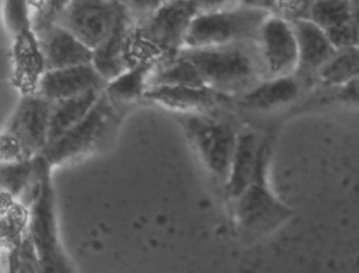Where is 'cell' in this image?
Listing matches in <instances>:
<instances>
[{
    "instance_id": "obj_2",
    "label": "cell",
    "mask_w": 359,
    "mask_h": 273,
    "mask_svg": "<svg viewBox=\"0 0 359 273\" xmlns=\"http://www.w3.org/2000/svg\"><path fill=\"white\" fill-rule=\"evenodd\" d=\"M199 71L203 84L230 101L264 78L255 41L181 49Z\"/></svg>"
},
{
    "instance_id": "obj_5",
    "label": "cell",
    "mask_w": 359,
    "mask_h": 273,
    "mask_svg": "<svg viewBox=\"0 0 359 273\" xmlns=\"http://www.w3.org/2000/svg\"><path fill=\"white\" fill-rule=\"evenodd\" d=\"M210 178L223 190L229 176L238 127L212 112L174 113Z\"/></svg>"
},
{
    "instance_id": "obj_16",
    "label": "cell",
    "mask_w": 359,
    "mask_h": 273,
    "mask_svg": "<svg viewBox=\"0 0 359 273\" xmlns=\"http://www.w3.org/2000/svg\"><path fill=\"white\" fill-rule=\"evenodd\" d=\"M36 36L46 70L91 63L93 50L57 24L43 29Z\"/></svg>"
},
{
    "instance_id": "obj_15",
    "label": "cell",
    "mask_w": 359,
    "mask_h": 273,
    "mask_svg": "<svg viewBox=\"0 0 359 273\" xmlns=\"http://www.w3.org/2000/svg\"><path fill=\"white\" fill-rule=\"evenodd\" d=\"M46 71L45 59L36 34L32 29L13 36L11 46V83L21 95L38 91Z\"/></svg>"
},
{
    "instance_id": "obj_13",
    "label": "cell",
    "mask_w": 359,
    "mask_h": 273,
    "mask_svg": "<svg viewBox=\"0 0 359 273\" xmlns=\"http://www.w3.org/2000/svg\"><path fill=\"white\" fill-rule=\"evenodd\" d=\"M143 101L153 102L174 113L213 112L230 99L205 85H154L144 92Z\"/></svg>"
},
{
    "instance_id": "obj_23",
    "label": "cell",
    "mask_w": 359,
    "mask_h": 273,
    "mask_svg": "<svg viewBox=\"0 0 359 273\" xmlns=\"http://www.w3.org/2000/svg\"><path fill=\"white\" fill-rule=\"evenodd\" d=\"M35 158L0 162V192L15 199L28 193L35 179Z\"/></svg>"
},
{
    "instance_id": "obj_19",
    "label": "cell",
    "mask_w": 359,
    "mask_h": 273,
    "mask_svg": "<svg viewBox=\"0 0 359 273\" xmlns=\"http://www.w3.org/2000/svg\"><path fill=\"white\" fill-rule=\"evenodd\" d=\"M153 64L154 63H139L125 69L107 83L104 92L114 102L133 108L144 98Z\"/></svg>"
},
{
    "instance_id": "obj_3",
    "label": "cell",
    "mask_w": 359,
    "mask_h": 273,
    "mask_svg": "<svg viewBox=\"0 0 359 273\" xmlns=\"http://www.w3.org/2000/svg\"><path fill=\"white\" fill-rule=\"evenodd\" d=\"M50 169L42 155L35 158V179L27 203V235L32 245L36 273H74L57 234Z\"/></svg>"
},
{
    "instance_id": "obj_17",
    "label": "cell",
    "mask_w": 359,
    "mask_h": 273,
    "mask_svg": "<svg viewBox=\"0 0 359 273\" xmlns=\"http://www.w3.org/2000/svg\"><path fill=\"white\" fill-rule=\"evenodd\" d=\"M132 25L133 22L119 3V11L112 29L101 43L93 49L91 64L107 83L128 69L125 62V45Z\"/></svg>"
},
{
    "instance_id": "obj_1",
    "label": "cell",
    "mask_w": 359,
    "mask_h": 273,
    "mask_svg": "<svg viewBox=\"0 0 359 273\" xmlns=\"http://www.w3.org/2000/svg\"><path fill=\"white\" fill-rule=\"evenodd\" d=\"M272 155V134L261 136L258 162L247 188L230 202V213L236 228L245 238H262L282 227L293 210L271 189L268 181Z\"/></svg>"
},
{
    "instance_id": "obj_18",
    "label": "cell",
    "mask_w": 359,
    "mask_h": 273,
    "mask_svg": "<svg viewBox=\"0 0 359 273\" xmlns=\"http://www.w3.org/2000/svg\"><path fill=\"white\" fill-rule=\"evenodd\" d=\"M261 136L252 129H240L230 162L229 176L223 188L227 203L233 202L250 183L259 154Z\"/></svg>"
},
{
    "instance_id": "obj_6",
    "label": "cell",
    "mask_w": 359,
    "mask_h": 273,
    "mask_svg": "<svg viewBox=\"0 0 359 273\" xmlns=\"http://www.w3.org/2000/svg\"><path fill=\"white\" fill-rule=\"evenodd\" d=\"M268 15L271 14L238 4L213 11H199L189 24L182 49L252 42Z\"/></svg>"
},
{
    "instance_id": "obj_32",
    "label": "cell",
    "mask_w": 359,
    "mask_h": 273,
    "mask_svg": "<svg viewBox=\"0 0 359 273\" xmlns=\"http://www.w3.org/2000/svg\"><path fill=\"white\" fill-rule=\"evenodd\" d=\"M165 1H170V0H165Z\"/></svg>"
},
{
    "instance_id": "obj_25",
    "label": "cell",
    "mask_w": 359,
    "mask_h": 273,
    "mask_svg": "<svg viewBox=\"0 0 359 273\" xmlns=\"http://www.w3.org/2000/svg\"><path fill=\"white\" fill-rule=\"evenodd\" d=\"M70 0H28L31 28L35 34L56 24Z\"/></svg>"
},
{
    "instance_id": "obj_24",
    "label": "cell",
    "mask_w": 359,
    "mask_h": 273,
    "mask_svg": "<svg viewBox=\"0 0 359 273\" xmlns=\"http://www.w3.org/2000/svg\"><path fill=\"white\" fill-rule=\"evenodd\" d=\"M314 90L317 91H313L314 95L310 99L300 102L303 104V109H310L313 106L323 108L331 105L359 106V76L341 87H317Z\"/></svg>"
},
{
    "instance_id": "obj_29",
    "label": "cell",
    "mask_w": 359,
    "mask_h": 273,
    "mask_svg": "<svg viewBox=\"0 0 359 273\" xmlns=\"http://www.w3.org/2000/svg\"><path fill=\"white\" fill-rule=\"evenodd\" d=\"M237 4L266 14H276V0H237Z\"/></svg>"
},
{
    "instance_id": "obj_12",
    "label": "cell",
    "mask_w": 359,
    "mask_h": 273,
    "mask_svg": "<svg viewBox=\"0 0 359 273\" xmlns=\"http://www.w3.org/2000/svg\"><path fill=\"white\" fill-rule=\"evenodd\" d=\"M297 43V69L294 74L309 90L317 88V71L330 59L335 48L324 31L311 20L292 22Z\"/></svg>"
},
{
    "instance_id": "obj_11",
    "label": "cell",
    "mask_w": 359,
    "mask_h": 273,
    "mask_svg": "<svg viewBox=\"0 0 359 273\" xmlns=\"http://www.w3.org/2000/svg\"><path fill=\"white\" fill-rule=\"evenodd\" d=\"M310 20L324 31L335 49L359 46L355 0H314Z\"/></svg>"
},
{
    "instance_id": "obj_21",
    "label": "cell",
    "mask_w": 359,
    "mask_h": 273,
    "mask_svg": "<svg viewBox=\"0 0 359 273\" xmlns=\"http://www.w3.org/2000/svg\"><path fill=\"white\" fill-rule=\"evenodd\" d=\"M154 85H205L195 64L181 53L161 59L153 64L149 87ZM206 87V85H205Z\"/></svg>"
},
{
    "instance_id": "obj_26",
    "label": "cell",
    "mask_w": 359,
    "mask_h": 273,
    "mask_svg": "<svg viewBox=\"0 0 359 273\" xmlns=\"http://www.w3.org/2000/svg\"><path fill=\"white\" fill-rule=\"evenodd\" d=\"M4 22L11 36L32 29L28 13V0H6Z\"/></svg>"
},
{
    "instance_id": "obj_7",
    "label": "cell",
    "mask_w": 359,
    "mask_h": 273,
    "mask_svg": "<svg viewBox=\"0 0 359 273\" xmlns=\"http://www.w3.org/2000/svg\"><path fill=\"white\" fill-rule=\"evenodd\" d=\"M50 101L38 92L21 95L3 130L17 141L27 158L42 154L49 136Z\"/></svg>"
},
{
    "instance_id": "obj_4",
    "label": "cell",
    "mask_w": 359,
    "mask_h": 273,
    "mask_svg": "<svg viewBox=\"0 0 359 273\" xmlns=\"http://www.w3.org/2000/svg\"><path fill=\"white\" fill-rule=\"evenodd\" d=\"M130 109V106L114 102L102 91L83 119L48 143L41 155L53 168L107 146L116 136Z\"/></svg>"
},
{
    "instance_id": "obj_8",
    "label": "cell",
    "mask_w": 359,
    "mask_h": 273,
    "mask_svg": "<svg viewBox=\"0 0 359 273\" xmlns=\"http://www.w3.org/2000/svg\"><path fill=\"white\" fill-rule=\"evenodd\" d=\"M255 45L264 78L289 76L296 71V36L292 24L285 18L268 15L258 31Z\"/></svg>"
},
{
    "instance_id": "obj_28",
    "label": "cell",
    "mask_w": 359,
    "mask_h": 273,
    "mask_svg": "<svg viewBox=\"0 0 359 273\" xmlns=\"http://www.w3.org/2000/svg\"><path fill=\"white\" fill-rule=\"evenodd\" d=\"M126 14L129 15L130 21L136 25L147 20L151 14H154L165 0H118Z\"/></svg>"
},
{
    "instance_id": "obj_30",
    "label": "cell",
    "mask_w": 359,
    "mask_h": 273,
    "mask_svg": "<svg viewBox=\"0 0 359 273\" xmlns=\"http://www.w3.org/2000/svg\"><path fill=\"white\" fill-rule=\"evenodd\" d=\"M199 11H213L237 4V0H195Z\"/></svg>"
},
{
    "instance_id": "obj_14",
    "label": "cell",
    "mask_w": 359,
    "mask_h": 273,
    "mask_svg": "<svg viewBox=\"0 0 359 273\" xmlns=\"http://www.w3.org/2000/svg\"><path fill=\"white\" fill-rule=\"evenodd\" d=\"M107 81L91 63L46 70L41 78L38 94L53 102L90 91H104Z\"/></svg>"
},
{
    "instance_id": "obj_20",
    "label": "cell",
    "mask_w": 359,
    "mask_h": 273,
    "mask_svg": "<svg viewBox=\"0 0 359 273\" xmlns=\"http://www.w3.org/2000/svg\"><path fill=\"white\" fill-rule=\"evenodd\" d=\"M102 91H90L81 95L57 99L50 102L49 136L48 143L57 139L72 126H74L91 109Z\"/></svg>"
},
{
    "instance_id": "obj_22",
    "label": "cell",
    "mask_w": 359,
    "mask_h": 273,
    "mask_svg": "<svg viewBox=\"0 0 359 273\" xmlns=\"http://www.w3.org/2000/svg\"><path fill=\"white\" fill-rule=\"evenodd\" d=\"M359 76V46L335 49L317 71V87H341Z\"/></svg>"
},
{
    "instance_id": "obj_10",
    "label": "cell",
    "mask_w": 359,
    "mask_h": 273,
    "mask_svg": "<svg viewBox=\"0 0 359 273\" xmlns=\"http://www.w3.org/2000/svg\"><path fill=\"white\" fill-rule=\"evenodd\" d=\"M309 91L307 85L293 73L282 77L262 78L250 90L233 98L230 104L250 112H269L297 104L302 95Z\"/></svg>"
},
{
    "instance_id": "obj_27",
    "label": "cell",
    "mask_w": 359,
    "mask_h": 273,
    "mask_svg": "<svg viewBox=\"0 0 359 273\" xmlns=\"http://www.w3.org/2000/svg\"><path fill=\"white\" fill-rule=\"evenodd\" d=\"M314 0H276V14L286 21L296 22L310 20L311 6Z\"/></svg>"
},
{
    "instance_id": "obj_31",
    "label": "cell",
    "mask_w": 359,
    "mask_h": 273,
    "mask_svg": "<svg viewBox=\"0 0 359 273\" xmlns=\"http://www.w3.org/2000/svg\"><path fill=\"white\" fill-rule=\"evenodd\" d=\"M355 8H356V18H358V25H359V0H355Z\"/></svg>"
},
{
    "instance_id": "obj_9",
    "label": "cell",
    "mask_w": 359,
    "mask_h": 273,
    "mask_svg": "<svg viewBox=\"0 0 359 273\" xmlns=\"http://www.w3.org/2000/svg\"><path fill=\"white\" fill-rule=\"evenodd\" d=\"M118 11V0H70L56 24L93 50L112 29Z\"/></svg>"
}]
</instances>
